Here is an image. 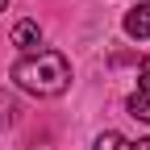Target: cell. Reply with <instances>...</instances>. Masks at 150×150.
I'll list each match as a JSON object with an SVG mask.
<instances>
[{"label": "cell", "mask_w": 150, "mask_h": 150, "mask_svg": "<svg viewBox=\"0 0 150 150\" xmlns=\"http://www.w3.org/2000/svg\"><path fill=\"white\" fill-rule=\"evenodd\" d=\"M125 33L138 38V42L150 38V0H142V4H134V8L125 13Z\"/></svg>", "instance_id": "7a4b0ae2"}, {"label": "cell", "mask_w": 150, "mask_h": 150, "mask_svg": "<svg viewBox=\"0 0 150 150\" xmlns=\"http://www.w3.org/2000/svg\"><path fill=\"white\" fill-rule=\"evenodd\" d=\"M129 117H138V121H146V125H150V96L134 92V96H129Z\"/></svg>", "instance_id": "5b68a950"}, {"label": "cell", "mask_w": 150, "mask_h": 150, "mask_svg": "<svg viewBox=\"0 0 150 150\" xmlns=\"http://www.w3.org/2000/svg\"><path fill=\"white\" fill-rule=\"evenodd\" d=\"M13 79L29 96H59L71 83V63L59 50H38V54H25L21 63H13Z\"/></svg>", "instance_id": "6da1fadb"}, {"label": "cell", "mask_w": 150, "mask_h": 150, "mask_svg": "<svg viewBox=\"0 0 150 150\" xmlns=\"http://www.w3.org/2000/svg\"><path fill=\"white\" fill-rule=\"evenodd\" d=\"M96 150H150V138H121V134H100L96 138Z\"/></svg>", "instance_id": "3957f363"}, {"label": "cell", "mask_w": 150, "mask_h": 150, "mask_svg": "<svg viewBox=\"0 0 150 150\" xmlns=\"http://www.w3.org/2000/svg\"><path fill=\"white\" fill-rule=\"evenodd\" d=\"M138 92H142V96H150V67L138 75Z\"/></svg>", "instance_id": "8992f818"}, {"label": "cell", "mask_w": 150, "mask_h": 150, "mask_svg": "<svg viewBox=\"0 0 150 150\" xmlns=\"http://www.w3.org/2000/svg\"><path fill=\"white\" fill-rule=\"evenodd\" d=\"M38 42H42V29H38V21H17V29H13V46L33 50Z\"/></svg>", "instance_id": "277c9868"}, {"label": "cell", "mask_w": 150, "mask_h": 150, "mask_svg": "<svg viewBox=\"0 0 150 150\" xmlns=\"http://www.w3.org/2000/svg\"><path fill=\"white\" fill-rule=\"evenodd\" d=\"M4 8H8V0H0V13H4Z\"/></svg>", "instance_id": "52a82bcc"}]
</instances>
